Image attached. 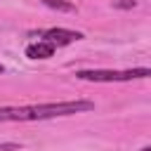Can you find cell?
<instances>
[{
	"label": "cell",
	"instance_id": "5",
	"mask_svg": "<svg viewBox=\"0 0 151 151\" xmlns=\"http://www.w3.org/2000/svg\"><path fill=\"white\" fill-rule=\"evenodd\" d=\"M42 5H47L50 9H59V12H76V5L66 0H42Z\"/></svg>",
	"mask_w": 151,
	"mask_h": 151
},
{
	"label": "cell",
	"instance_id": "6",
	"mask_svg": "<svg viewBox=\"0 0 151 151\" xmlns=\"http://www.w3.org/2000/svg\"><path fill=\"white\" fill-rule=\"evenodd\" d=\"M113 7H118V9H132V7H137V0H116Z\"/></svg>",
	"mask_w": 151,
	"mask_h": 151
},
{
	"label": "cell",
	"instance_id": "7",
	"mask_svg": "<svg viewBox=\"0 0 151 151\" xmlns=\"http://www.w3.org/2000/svg\"><path fill=\"white\" fill-rule=\"evenodd\" d=\"M21 146L19 144H14V142H2L0 144V151H19Z\"/></svg>",
	"mask_w": 151,
	"mask_h": 151
},
{
	"label": "cell",
	"instance_id": "3",
	"mask_svg": "<svg viewBox=\"0 0 151 151\" xmlns=\"http://www.w3.org/2000/svg\"><path fill=\"white\" fill-rule=\"evenodd\" d=\"M42 35H45V42H50V45H68V42L83 38V33L68 31V28H50V31H45Z\"/></svg>",
	"mask_w": 151,
	"mask_h": 151
},
{
	"label": "cell",
	"instance_id": "4",
	"mask_svg": "<svg viewBox=\"0 0 151 151\" xmlns=\"http://www.w3.org/2000/svg\"><path fill=\"white\" fill-rule=\"evenodd\" d=\"M26 54L31 59H50L54 54V45H50V42H35V45L26 47Z\"/></svg>",
	"mask_w": 151,
	"mask_h": 151
},
{
	"label": "cell",
	"instance_id": "1",
	"mask_svg": "<svg viewBox=\"0 0 151 151\" xmlns=\"http://www.w3.org/2000/svg\"><path fill=\"white\" fill-rule=\"evenodd\" d=\"M94 104L85 99L76 101H54V104H38V106H5L0 109V120H47L59 116H73L83 111H92Z\"/></svg>",
	"mask_w": 151,
	"mask_h": 151
},
{
	"label": "cell",
	"instance_id": "2",
	"mask_svg": "<svg viewBox=\"0 0 151 151\" xmlns=\"http://www.w3.org/2000/svg\"><path fill=\"white\" fill-rule=\"evenodd\" d=\"M149 68H130V71H78L76 78L92 80V83H118V80H132V78H149Z\"/></svg>",
	"mask_w": 151,
	"mask_h": 151
},
{
	"label": "cell",
	"instance_id": "9",
	"mask_svg": "<svg viewBox=\"0 0 151 151\" xmlns=\"http://www.w3.org/2000/svg\"><path fill=\"white\" fill-rule=\"evenodd\" d=\"M2 71H5V66H2V64H0V73H2Z\"/></svg>",
	"mask_w": 151,
	"mask_h": 151
},
{
	"label": "cell",
	"instance_id": "8",
	"mask_svg": "<svg viewBox=\"0 0 151 151\" xmlns=\"http://www.w3.org/2000/svg\"><path fill=\"white\" fill-rule=\"evenodd\" d=\"M142 151H151V146H144V149H142Z\"/></svg>",
	"mask_w": 151,
	"mask_h": 151
}]
</instances>
